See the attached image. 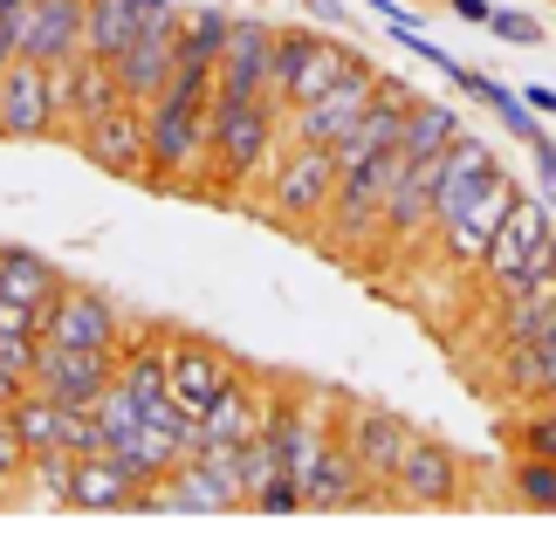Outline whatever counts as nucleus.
<instances>
[{
  "mask_svg": "<svg viewBox=\"0 0 556 542\" xmlns=\"http://www.w3.org/2000/svg\"><path fill=\"white\" fill-rule=\"evenodd\" d=\"M111 70H117L124 103H159L165 83H173V70H179V35H138Z\"/></svg>",
  "mask_w": 556,
  "mask_h": 542,
  "instance_id": "a878e982",
  "label": "nucleus"
},
{
  "mask_svg": "<svg viewBox=\"0 0 556 542\" xmlns=\"http://www.w3.org/2000/svg\"><path fill=\"white\" fill-rule=\"evenodd\" d=\"M488 35L508 41V49H536V41H543V21L522 14V8H495V14H488Z\"/></svg>",
  "mask_w": 556,
  "mask_h": 542,
  "instance_id": "58836bf2",
  "label": "nucleus"
},
{
  "mask_svg": "<svg viewBox=\"0 0 556 542\" xmlns=\"http://www.w3.org/2000/svg\"><path fill=\"white\" fill-rule=\"evenodd\" d=\"M495 165H502V151H495V144L475 138V131H460V138L433 159V220L460 213V200H467V192H475Z\"/></svg>",
  "mask_w": 556,
  "mask_h": 542,
  "instance_id": "b1692460",
  "label": "nucleus"
},
{
  "mask_svg": "<svg viewBox=\"0 0 556 542\" xmlns=\"http://www.w3.org/2000/svg\"><path fill=\"white\" fill-rule=\"evenodd\" d=\"M467 131L460 124V103H440V97H419L413 111H405V131H399V151L405 159H440L446 144Z\"/></svg>",
  "mask_w": 556,
  "mask_h": 542,
  "instance_id": "cd10ccee",
  "label": "nucleus"
},
{
  "mask_svg": "<svg viewBox=\"0 0 556 542\" xmlns=\"http://www.w3.org/2000/svg\"><path fill=\"white\" fill-rule=\"evenodd\" d=\"M62 281H70V275H62L41 248L0 241V295H8V302H28V310H41V302H49Z\"/></svg>",
  "mask_w": 556,
  "mask_h": 542,
  "instance_id": "bb28decb",
  "label": "nucleus"
},
{
  "mask_svg": "<svg viewBox=\"0 0 556 542\" xmlns=\"http://www.w3.org/2000/svg\"><path fill=\"white\" fill-rule=\"evenodd\" d=\"M440 241V220H433V159H405V172L384 192V213H378V254H426Z\"/></svg>",
  "mask_w": 556,
  "mask_h": 542,
  "instance_id": "ddd939ff",
  "label": "nucleus"
},
{
  "mask_svg": "<svg viewBox=\"0 0 556 542\" xmlns=\"http://www.w3.org/2000/svg\"><path fill=\"white\" fill-rule=\"evenodd\" d=\"M14 481H28V446H21L14 419L0 412V488H14Z\"/></svg>",
  "mask_w": 556,
  "mask_h": 542,
  "instance_id": "ea45409f",
  "label": "nucleus"
},
{
  "mask_svg": "<svg viewBox=\"0 0 556 542\" xmlns=\"http://www.w3.org/2000/svg\"><path fill=\"white\" fill-rule=\"evenodd\" d=\"M378 76H384L378 62L351 49V62L337 70V83H330L324 97H309V103H295V111H282V131L303 138V144H337V138H344L351 124L378 103Z\"/></svg>",
  "mask_w": 556,
  "mask_h": 542,
  "instance_id": "6e6552de",
  "label": "nucleus"
},
{
  "mask_svg": "<svg viewBox=\"0 0 556 542\" xmlns=\"http://www.w3.org/2000/svg\"><path fill=\"white\" fill-rule=\"evenodd\" d=\"M0 138L8 144H41L62 138V97H55V62L14 55L0 76Z\"/></svg>",
  "mask_w": 556,
  "mask_h": 542,
  "instance_id": "1a4fd4ad",
  "label": "nucleus"
},
{
  "mask_svg": "<svg viewBox=\"0 0 556 542\" xmlns=\"http://www.w3.org/2000/svg\"><path fill=\"white\" fill-rule=\"evenodd\" d=\"M70 144L97 172H111V179L152 186V117H144V103H117V111H103L97 124L70 131Z\"/></svg>",
  "mask_w": 556,
  "mask_h": 542,
  "instance_id": "9d476101",
  "label": "nucleus"
},
{
  "mask_svg": "<svg viewBox=\"0 0 556 542\" xmlns=\"http://www.w3.org/2000/svg\"><path fill=\"white\" fill-rule=\"evenodd\" d=\"M399 172H405V151H378L365 165H344L337 200L324 213V227H316V241H324L337 262H371L378 254V213H384V192H392Z\"/></svg>",
  "mask_w": 556,
  "mask_h": 542,
  "instance_id": "7ed1b4c3",
  "label": "nucleus"
},
{
  "mask_svg": "<svg viewBox=\"0 0 556 542\" xmlns=\"http://www.w3.org/2000/svg\"><path fill=\"white\" fill-rule=\"evenodd\" d=\"M213 76H220V97H268V83H275V21L268 14H233Z\"/></svg>",
  "mask_w": 556,
  "mask_h": 542,
  "instance_id": "a211bd4d",
  "label": "nucleus"
},
{
  "mask_svg": "<svg viewBox=\"0 0 556 542\" xmlns=\"http://www.w3.org/2000/svg\"><path fill=\"white\" fill-rule=\"evenodd\" d=\"M83 28H90V0H28V14H21V55L70 62L90 49Z\"/></svg>",
  "mask_w": 556,
  "mask_h": 542,
  "instance_id": "4be33fe9",
  "label": "nucleus"
},
{
  "mask_svg": "<svg viewBox=\"0 0 556 542\" xmlns=\"http://www.w3.org/2000/svg\"><path fill=\"white\" fill-rule=\"evenodd\" d=\"M508 488H516L522 508L556 515V461H543V453H516V467H508Z\"/></svg>",
  "mask_w": 556,
  "mask_h": 542,
  "instance_id": "f704fd0d",
  "label": "nucleus"
},
{
  "mask_svg": "<svg viewBox=\"0 0 556 542\" xmlns=\"http://www.w3.org/2000/svg\"><path fill=\"white\" fill-rule=\"evenodd\" d=\"M0 508H8V494H0Z\"/></svg>",
  "mask_w": 556,
  "mask_h": 542,
  "instance_id": "8fccbe9b",
  "label": "nucleus"
},
{
  "mask_svg": "<svg viewBox=\"0 0 556 542\" xmlns=\"http://www.w3.org/2000/svg\"><path fill=\"white\" fill-rule=\"evenodd\" d=\"M165 364H173V399H179L186 419L213 412L248 371L241 357H227L220 343H206V337H165Z\"/></svg>",
  "mask_w": 556,
  "mask_h": 542,
  "instance_id": "2eb2a0df",
  "label": "nucleus"
},
{
  "mask_svg": "<svg viewBox=\"0 0 556 542\" xmlns=\"http://www.w3.org/2000/svg\"><path fill=\"white\" fill-rule=\"evenodd\" d=\"M206 124H213V192H220V200H248L254 186H268L275 159L289 151L282 103L213 90V117Z\"/></svg>",
  "mask_w": 556,
  "mask_h": 542,
  "instance_id": "f257e3e1",
  "label": "nucleus"
},
{
  "mask_svg": "<svg viewBox=\"0 0 556 542\" xmlns=\"http://www.w3.org/2000/svg\"><path fill=\"white\" fill-rule=\"evenodd\" d=\"M268 432H275V446H282L289 474L303 481V474L316 467V453H324V446L337 440V405H330L324 392H295V385H275Z\"/></svg>",
  "mask_w": 556,
  "mask_h": 542,
  "instance_id": "dca6fc26",
  "label": "nucleus"
},
{
  "mask_svg": "<svg viewBox=\"0 0 556 542\" xmlns=\"http://www.w3.org/2000/svg\"><path fill=\"white\" fill-rule=\"evenodd\" d=\"M55 97H62V138L83 131V124H97L103 111H117L124 90H117V70L103 55H70V62H55Z\"/></svg>",
  "mask_w": 556,
  "mask_h": 542,
  "instance_id": "412c9836",
  "label": "nucleus"
},
{
  "mask_svg": "<svg viewBox=\"0 0 556 542\" xmlns=\"http://www.w3.org/2000/svg\"><path fill=\"white\" fill-rule=\"evenodd\" d=\"M516 446L522 453H543V461H556V399H536L516 419Z\"/></svg>",
  "mask_w": 556,
  "mask_h": 542,
  "instance_id": "4c0bfd02",
  "label": "nucleus"
},
{
  "mask_svg": "<svg viewBox=\"0 0 556 542\" xmlns=\"http://www.w3.org/2000/svg\"><path fill=\"white\" fill-rule=\"evenodd\" d=\"M227 508H248V481H241V453L233 446H192L159 481V515H227Z\"/></svg>",
  "mask_w": 556,
  "mask_h": 542,
  "instance_id": "423d86ee",
  "label": "nucleus"
},
{
  "mask_svg": "<svg viewBox=\"0 0 556 542\" xmlns=\"http://www.w3.org/2000/svg\"><path fill=\"white\" fill-rule=\"evenodd\" d=\"M233 14L227 8H179V55L186 62H220Z\"/></svg>",
  "mask_w": 556,
  "mask_h": 542,
  "instance_id": "2f4dec72",
  "label": "nucleus"
},
{
  "mask_svg": "<svg viewBox=\"0 0 556 542\" xmlns=\"http://www.w3.org/2000/svg\"><path fill=\"white\" fill-rule=\"evenodd\" d=\"M529 159H536V179H543V200L556 206V144H549V138H536V144H529Z\"/></svg>",
  "mask_w": 556,
  "mask_h": 542,
  "instance_id": "37998d69",
  "label": "nucleus"
},
{
  "mask_svg": "<svg viewBox=\"0 0 556 542\" xmlns=\"http://www.w3.org/2000/svg\"><path fill=\"white\" fill-rule=\"evenodd\" d=\"M111 378H117V351H83V343H49V337H41V351L28 364L35 392H49L62 405H76V412H90L103 392H111Z\"/></svg>",
  "mask_w": 556,
  "mask_h": 542,
  "instance_id": "4468645a",
  "label": "nucleus"
},
{
  "mask_svg": "<svg viewBox=\"0 0 556 542\" xmlns=\"http://www.w3.org/2000/svg\"><path fill=\"white\" fill-rule=\"evenodd\" d=\"M144 117H152V186L159 192H192V200H206L213 192V111H192V103H144Z\"/></svg>",
  "mask_w": 556,
  "mask_h": 542,
  "instance_id": "20e7f679",
  "label": "nucleus"
},
{
  "mask_svg": "<svg viewBox=\"0 0 556 542\" xmlns=\"http://www.w3.org/2000/svg\"><path fill=\"white\" fill-rule=\"evenodd\" d=\"M144 488H152V481H138L117 453H83V461H76V488H70V508H90V515L131 508L138 515L144 508Z\"/></svg>",
  "mask_w": 556,
  "mask_h": 542,
  "instance_id": "393cba45",
  "label": "nucleus"
},
{
  "mask_svg": "<svg viewBox=\"0 0 556 542\" xmlns=\"http://www.w3.org/2000/svg\"><path fill=\"white\" fill-rule=\"evenodd\" d=\"M549 227H556V206H549V200H536V192H516V206H508V220H502L495 241H488V262H481V281H488V289L502 295L508 281L522 275L529 248H536Z\"/></svg>",
  "mask_w": 556,
  "mask_h": 542,
  "instance_id": "aec40b11",
  "label": "nucleus"
},
{
  "mask_svg": "<svg viewBox=\"0 0 556 542\" xmlns=\"http://www.w3.org/2000/svg\"><path fill=\"white\" fill-rule=\"evenodd\" d=\"M28 14V0H0V21H21Z\"/></svg>",
  "mask_w": 556,
  "mask_h": 542,
  "instance_id": "09e8293b",
  "label": "nucleus"
},
{
  "mask_svg": "<svg viewBox=\"0 0 556 542\" xmlns=\"http://www.w3.org/2000/svg\"><path fill=\"white\" fill-rule=\"evenodd\" d=\"M344 62H351V41H337V28L324 35V21H309V28H275V83H268V97L282 103V111H295V103L324 97Z\"/></svg>",
  "mask_w": 556,
  "mask_h": 542,
  "instance_id": "0eeeda50",
  "label": "nucleus"
},
{
  "mask_svg": "<svg viewBox=\"0 0 556 542\" xmlns=\"http://www.w3.org/2000/svg\"><path fill=\"white\" fill-rule=\"evenodd\" d=\"M268 405H275V392H262V378L241 371V385L220 405L192 419V446H248L254 432H268Z\"/></svg>",
  "mask_w": 556,
  "mask_h": 542,
  "instance_id": "5701e85b",
  "label": "nucleus"
},
{
  "mask_svg": "<svg viewBox=\"0 0 556 542\" xmlns=\"http://www.w3.org/2000/svg\"><path fill=\"white\" fill-rule=\"evenodd\" d=\"M303 14L324 21V28H351V8H344V0H303Z\"/></svg>",
  "mask_w": 556,
  "mask_h": 542,
  "instance_id": "a18cd8bd",
  "label": "nucleus"
},
{
  "mask_svg": "<svg viewBox=\"0 0 556 542\" xmlns=\"http://www.w3.org/2000/svg\"><path fill=\"white\" fill-rule=\"evenodd\" d=\"M233 453H241V481H248V502H254V494H262L268 481H282V474H289L282 446H275V432H254V440H248V446H233ZM289 481H295V474H289Z\"/></svg>",
  "mask_w": 556,
  "mask_h": 542,
  "instance_id": "c9c22d12",
  "label": "nucleus"
},
{
  "mask_svg": "<svg viewBox=\"0 0 556 542\" xmlns=\"http://www.w3.org/2000/svg\"><path fill=\"white\" fill-rule=\"evenodd\" d=\"M446 8H454L467 28H488V14H495V0H446Z\"/></svg>",
  "mask_w": 556,
  "mask_h": 542,
  "instance_id": "49530a36",
  "label": "nucleus"
},
{
  "mask_svg": "<svg viewBox=\"0 0 556 542\" xmlns=\"http://www.w3.org/2000/svg\"><path fill=\"white\" fill-rule=\"evenodd\" d=\"M460 90H467V97H481L488 111H495V124H502V131L516 138V144H536V138H543V117L529 111V97H522V90H508V83L481 76V70H467V83H460Z\"/></svg>",
  "mask_w": 556,
  "mask_h": 542,
  "instance_id": "c85d7f7f",
  "label": "nucleus"
},
{
  "mask_svg": "<svg viewBox=\"0 0 556 542\" xmlns=\"http://www.w3.org/2000/svg\"><path fill=\"white\" fill-rule=\"evenodd\" d=\"M413 419H399L392 405H337V440L351 446V461L371 474V481L384 488L392 481V467H399V453H405V440H413Z\"/></svg>",
  "mask_w": 556,
  "mask_h": 542,
  "instance_id": "f3484780",
  "label": "nucleus"
},
{
  "mask_svg": "<svg viewBox=\"0 0 556 542\" xmlns=\"http://www.w3.org/2000/svg\"><path fill=\"white\" fill-rule=\"evenodd\" d=\"M21 392H28V371L0 357V412H14V399H21Z\"/></svg>",
  "mask_w": 556,
  "mask_h": 542,
  "instance_id": "c03bdc74",
  "label": "nucleus"
},
{
  "mask_svg": "<svg viewBox=\"0 0 556 542\" xmlns=\"http://www.w3.org/2000/svg\"><path fill=\"white\" fill-rule=\"evenodd\" d=\"M90 412H97V426H103V432H111V446H117V440H131V432L144 426V405H138L131 392H124V385H117V378H111V392H103V399H97Z\"/></svg>",
  "mask_w": 556,
  "mask_h": 542,
  "instance_id": "e433bc0d",
  "label": "nucleus"
},
{
  "mask_svg": "<svg viewBox=\"0 0 556 542\" xmlns=\"http://www.w3.org/2000/svg\"><path fill=\"white\" fill-rule=\"evenodd\" d=\"M83 41H90V55L117 62V55L138 41V14H131V0H90V28H83Z\"/></svg>",
  "mask_w": 556,
  "mask_h": 542,
  "instance_id": "7c9ffc66",
  "label": "nucleus"
},
{
  "mask_svg": "<svg viewBox=\"0 0 556 542\" xmlns=\"http://www.w3.org/2000/svg\"><path fill=\"white\" fill-rule=\"evenodd\" d=\"M529 111H536V117H556V90H549V83H529Z\"/></svg>",
  "mask_w": 556,
  "mask_h": 542,
  "instance_id": "de8ad7c7",
  "label": "nucleus"
},
{
  "mask_svg": "<svg viewBox=\"0 0 556 542\" xmlns=\"http://www.w3.org/2000/svg\"><path fill=\"white\" fill-rule=\"evenodd\" d=\"M516 192H522V186H516V172L495 165V172H488V179L460 200V213H446V220H440V241H433V248H440V262L454 268V275H481L488 241L502 234L508 206H516Z\"/></svg>",
  "mask_w": 556,
  "mask_h": 542,
  "instance_id": "39448f33",
  "label": "nucleus"
},
{
  "mask_svg": "<svg viewBox=\"0 0 556 542\" xmlns=\"http://www.w3.org/2000/svg\"><path fill=\"white\" fill-rule=\"evenodd\" d=\"M384 488H392L399 508H446V502H460V488H467V461L440 432H413Z\"/></svg>",
  "mask_w": 556,
  "mask_h": 542,
  "instance_id": "f8f14e48",
  "label": "nucleus"
},
{
  "mask_svg": "<svg viewBox=\"0 0 556 542\" xmlns=\"http://www.w3.org/2000/svg\"><path fill=\"white\" fill-rule=\"evenodd\" d=\"M35 351H41V316L28 310V302H8V295H0V357L28 371Z\"/></svg>",
  "mask_w": 556,
  "mask_h": 542,
  "instance_id": "473e14b6",
  "label": "nucleus"
},
{
  "mask_svg": "<svg viewBox=\"0 0 556 542\" xmlns=\"http://www.w3.org/2000/svg\"><path fill=\"white\" fill-rule=\"evenodd\" d=\"M357 8H365V14H378L384 28H419V14L405 8V0H357Z\"/></svg>",
  "mask_w": 556,
  "mask_h": 542,
  "instance_id": "79ce46f5",
  "label": "nucleus"
},
{
  "mask_svg": "<svg viewBox=\"0 0 556 542\" xmlns=\"http://www.w3.org/2000/svg\"><path fill=\"white\" fill-rule=\"evenodd\" d=\"M337 179H344V165H337L330 144L289 138V151L275 159L268 186H262V220H275L282 234H303V241H316V227H324V213H330V200H337Z\"/></svg>",
  "mask_w": 556,
  "mask_h": 542,
  "instance_id": "f03ea898",
  "label": "nucleus"
},
{
  "mask_svg": "<svg viewBox=\"0 0 556 542\" xmlns=\"http://www.w3.org/2000/svg\"><path fill=\"white\" fill-rule=\"evenodd\" d=\"M378 502H392V488H378L371 474L351 461V446H344V440H330L324 453H316V467L303 474V508H316V515H337V508H378Z\"/></svg>",
  "mask_w": 556,
  "mask_h": 542,
  "instance_id": "6ab92c4d",
  "label": "nucleus"
},
{
  "mask_svg": "<svg viewBox=\"0 0 556 542\" xmlns=\"http://www.w3.org/2000/svg\"><path fill=\"white\" fill-rule=\"evenodd\" d=\"M248 508L254 515H295V508H303V481H289V474H282V481H268Z\"/></svg>",
  "mask_w": 556,
  "mask_h": 542,
  "instance_id": "a19ab883",
  "label": "nucleus"
},
{
  "mask_svg": "<svg viewBox=\"0 0 556 542\" xmlns=\"http://www.w3.org/2000/svg\"><path fill=\"white\" fill-rule=\"evenodd\" d=\"M41 337L49 343H83V351H124V310L103 289H90V281H62V289L41 302Z\"/></svg>",
  "mask_w": 556,
  "mask_h": 542,
  "instance_id": "9b49d317",
  "label": "nucleus"
},
{
  "mask_svg": "<svg viewBox=\"0 0 556 542\" xmlns=\"http://www.w3.org/2000/svg\"><path fill=\"white\" fill-rule=\"evenodd\" d=\"M502 399H522V405H536L549 399V371H543V343H502Z\"/></svg>",
  "mask_w": 556,
  "mask_h": 542,
  "instance_id": "c756f323",
  "label": "nucleus"
},
{
  "mask_svg": "<svg viewBox=\"0 0 556 542\" xmlns=\"http://www.w3.org/2000/svg\"><path fill=\"white\" fill-rule=\"evenodd\" d=\"M28 488L41 502L70 508V488H76V453L70 446H49V453H28Z\"/></svg>",
  "mask_w": 556,
  "mask_h": 542,
  "instance_id": "72a5a7b5",
  "label": "nucleus"
}]
</instances>
